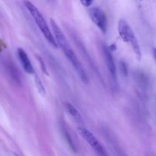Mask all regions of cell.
Listing matches in <instances>:
<instances>
[{
  "instance_id": "1",
  "label": "cell",
  "mask_w": 156,
  "mask_h": 156,
  "mask_svg": "<svg viewBox=\"0 0 156 156\" xmlns=\"http://www.w3.org/2000/svg\"><path fill=\"white\" fill-rule=\"evenodd\" d=\"M50 24H51L53 36H54L55 40H56L57 47H59L62 50V51L63 52L65 56L69 61V62L73 66L75 71L76 72V73L79 76L81 80L84 83H88V76H87L86 73H85V69L82 66L79 59H78L74 50H73L70 44H69L68 41H67L65 35H64L63 32L61 30V29L59 28V26L57 25L56 21L53 19L50 20Z\"/></svg>"
},
{
  "instance_id": "2",
  "label": "cell",
  "mask_w": 156,
  "mask_h": 156,
  "mask_svg": "<svg viewBox=\"0 0 156 156\" xmlns=\"http://www.w3.org/2000/svg\"><path fill=\"white\" fill-rule=\"evenodd\" d=\"M24 3L25 7L27 8V11H28L29 13L31 15L32 18L34 19V22L36 23L39 30H41V32L43 34L44 37H45V39L53 47L57 48V44H56V40H55L54 36H53V31L50 30L45 18H44V16H43L41 12L39 11V9L29 0H24Z\"/></svg>"
},
{
  "instance_id": "3",
  "label": "cell",
  "mask_w": 156,
  "mask_h": 156,
  "mask_svg": "<svg viewBox=\"0 0 156 156\" xmlns=\"http://www.w3.org/2000/svg\"><path fill=\"white\" fill-rule=\"evenodd\" d=\"M117 30L120 37L123 41L130 47L133 51L134 52L137 60L140 61L142 59V51L140 45L138 42L136 37L132 30L129 24L125 20L120 19L118 21Z\"/></svg>"
},
{
  "instance_id": "4",
  "label": "cell",
  "mask_w": 156,
  "mask_h": 156,
  "mask_svg": "<svg viewBox=\"0 0 156 156\" xmlns=\"http://www.w3.org/2000/svg\"><path fill=\"white\" fill-rule=\"evenodd\" d=\"M78 132L82 139L92 148L98 156H109L104 146L101 144L100 142L98 140L92 133L84 127L78 128Z\"/></svg>"
},
{
  "instance_id": "5",
  "label": "cell",
  "mask_w": 156,
  "mask_h": 156,
  "mask_svg": "<svg viewBox=\"0 0 156 156\" xmlns=\"http://www.w3.org/2000/svg\"><path fill=\"white\" fill-rule=\"evenodd\" d=\"M90 17L94 24L100 29L102 33L105 34L108 30V19L105 12L100 8L94 7L90 9Z\"/></svg>"
},
{
  "instance_id": "6",
  "label": "cell",
  "mask_w": 156,
  "mask_h": 156,
  "mask_svg": "<svg viewBox=\"0 0 156 156\" xmlns=\"http://www.w3.org/2000/svg\"><path fill=\"white\" fill-rule=\"evenodd\" d=\"M104 56H105V63H106L107 68H108V73L111 76V82H113L114 85H117V68H116L115 62H114V56L111 53L110 48L108 47H104Z\"/></svg>"
},
{
  "instance_id": "7",
  "label": "cell",
  "mask_w": 156,
  "mask_h": 156,
  "mask_svg": "<svg viewBox=\"0 0 156 156\" xmlns=\"http://www.w3.org/2000/svg\"><path fill=\"white\" fill-rule=\"evenodd\" d=\"M18 58H19L20 62H21L24 71L28 73V74H33L34 73V67L32 66V63L30 62V59H29L28 56H27V53L23 49L18 48Z\"/></svg>"
},
{
  "instance_id": "8",
  "label": "cell",
  "mask_w": 156,
  "mask_h": 156,
  "mask_svg": "<svg viewBox=\"0 0 156 156\" xmlns=\"http://www.w3.org/2000/svg\"><path fill=\"white\" fill-rule=\"evenodd\" d=\"M66 108L67 111H68V113L69 114V115L71 116L77 123H81V122H82V116H81L79 111L75 108V106H73L72 104L69 103V102H66Z\"/></svg>"
},
{
  "instance_id": "9",
  "label": "cell",
  "mask_w": 156,
  "mask_h": 156,
  "mask_svg": "<svg viewBox=\"0 0 156 156\" xmlns=\"http://www.w3.org/2000/svg\"><path fill=\"white\" fill-rule=\"evenodd\" d=\"M34 85H35V88H36V89L37 90L38 93H39L42 97H45L46 89L45 88H44L41 80L40 79L39 76H37V75H35L34 76Z\"/></svg>"
},
{
  "instance_id": "10",
  "label": "cell",
  "mask_w": 156,
  "mask_h": 156,
  "mask_svg": "<svg viewBox=\"0 0 156 156\" xmlns=\"http://www.w3.org/2000/svg\"><path fill=\"white\" fill-rule=\"evenodd\" d=\"M93 1L94 0H80L82 5L83 6H85V7H89V6H91Z\"/></svg>"
},
{
  "instance_id": "11",
  "label": "cell",
  "mask_w": 156,
  "mask_h": 156,
  "mask_svg": "<svg viewBox=\"0 0 156 156\" xmlns=\"http://www.w3.org/2000/svg\"><path fill=\"white\" fill-rule=\"evenodd\" d=\"M152 53H153V56L154 59H155V62H156V48H154L153 50H152Z\"/></svg>"
},
{
  "instance_id": "12",
  "label": "cell",
  "mask_w": 156,
  "mask_h": 156,
  "mask_svg": "<svg viewBox=\"0 0 156 156\" xmlns=\"http://www.w3.org/2000/svg\"><path fill=\"white\" fill-rule=\"evenodd\" d=\"M140 1H142V0H140Z\"/></svg>"
}]
</instances>
